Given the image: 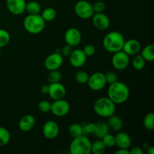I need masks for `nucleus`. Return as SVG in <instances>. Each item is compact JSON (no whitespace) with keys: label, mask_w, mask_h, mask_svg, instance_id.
<instances>
[{"label":"nucleus","mask_w":154,"mask_h":154,"mask_svg":"<svg viewBox=\"0 0 154 154\" xmlns=\"http://www.w3.org/2000/svg\"><path fill=\"white\" fill-rule=\"evenodd\" d=\"M130 95L129 89L126 84L121 81H116L109 85L108 89V97L115 105L123 104L128 100Z\"/></svg>","instance_id":"nucleus-1"},{"label":"nucleus","mask_w":154,"mask_h":154,"mask_svg":"<svg viewBox=\"0 0 154 154\" xmlns=\"http://www.w3.org/2000/svg\"><path fill=\"white\" fill-rule=\"evenodd\" d=\"M124 42V36L121 33L117 31H113L108 32L104 37L102 45L105 51L114 54L117 51H122Z\"/></svg>","instance_id":"nucleus-2"},{"label":"nucleus","mask_w":154,"mask_h":154,"mask_svg":"<svg viewBox=\"0 0 154 154\" xmlns=\"http://www.w3.org/2000/svg\"><path fill=\"white\" fill-rule=\"evenodd\" d=\"M93 109L99 117L108 118L115 114L116 105L108 97H102L95 102Z\"/></svg>","instance_id":"nucleus-3"},{"label":"nucleus","mask_w":154,"mask_h":154,"mask_svg":"<svg viewBox=\"0 0 154 154\" xmlns=\"http://www.w3.org/2000/svg\"><path fill=\"white\" fill-rule=\"evenodd\" d=\"M45 22L41 14H28L23 20V27L30 34H38L45 28Z\"/></svg>","instance_id":"nucleus-4"},{"label":"nucleus","mask_w":154,"mask_h":154,"mask_svg":"<svg viewBox=\"0 0 154 154\" xmlns=\"http://www.w3.org/2000/svg\"><path fill=\"white\" fill-rule=\"evenodd\" d=\"M91 141L86 135L74 138L70 144L69 151L72 154L91 153Z\"/></svg>","instance_id":"nucleus-5"},{"label":"nucleus","mask_w":154,"mask_h":154,"mask_svg":"<svg viewBox=\"0 0 154 154\" xmlns=\"http://www.w3.org/2000/svg\"><path fill=\"white\" fill-rule=\"evenodd\" d=\"M75 12L78 17L84 20L90 19L94 14L93 5L86 0H81L75 4Z\"/></svg>","instance_id":"nucleus-6"},{"label":"nucleus","mask_w":154,"mask_h":154,"mask_svg":"<svg viewBox=\"0 0 154 154\" xmlns=\"http://www.w3.org/2000/svg\"><path fill=\"white\" fill-rule=\"evenodd\" d=\"M113 54L114 55L111 59L113 67L118 71L125 70L129 65V56L123 51H117Z\"/></svg>","instance_id":"nucleus-7"},{"label":"nucleus","mask_w":154,"mask_h":154,"mask_svg":"<svg viewBox=\"0 0 154 154\" xmlns=\"http://www.w3.org/2000/svg\"><path fill=\"white\" fill-rule=\"evenodd\" d=\"M87 84L90 90L93 91H100L103 90L107 84L105 74L102 72H96L92 74L89 77Z\"/></svg>","instance_id":"nucleus-8"},{"label":"nucleus","mask_w":154,"mask_h":154,"mask_svg":"<svg viewBox=\"0 0 154 154\" xmlns=\"http://www.w3.org/2000/svg\"><path fill=\"white\" fill-rule=\"evenodd\" d=\"M70 111V104L64 99L54 100L51 103V112L56 117H64Z\"/></svg>","instance_id":"nucleus-9"},{"label":"nucleus","mask_w":154,"mask_h":154,"mask_svg":"<svg viewBox=\"0 0 154 154\" xmlns=\"http://www.w3.org/2000/svg\"><path fill=\"white\" fill-rule=\"evenodd\" d=\"M63 63V56L60 53H53L45 60V67L48 71L58 70Z\"/></svg>","instance_id":"nucleus-10"},{"label":"nucleus","mask_w":154,"mask_h":154,"mask_svg":"<svg viewBox=\"0 0 154 154\" xmlns=\"http://www.w3.org/2000/svg\"><path fill=\"white\" fill-rule=\"evenodd\" d=\"M64 38L66 45H70L73 48V47L78 46L81 43L82 35L79 29L75 27H72L66 30Z\"/></svg>","instance_id":"nucleus-11"},{"label":"nucleus","mask_w":154,"mask_h":154,"mask_svg":"<svg viewBox=\"0 0 154 154\" xmlns=\"http://www.w3.org/2000/svg\"><path fill=\"white\" fill-rule=\"evenodd\" d=\"M42 132L45 138H46L47 139H55L58 137L60 133V127L55 121L48 120L44 124Z\"/></svg>","instance_id":"nucleus-12"},{"label":"nucleus","mask_w":154,"mask_h":154,"mask_svg":"<svg viewBox=\"0 0 154 154\" xmlns=\"http://www.w3.org/2000/svg\"><path fill=\"white\" fill-rule=\"evenodd\" d=\"M48 94L53 100L64 99L66 95V89L61 83H52L49 84V90Z\"/></svg>","instance_id":"nucleus-13"},{"label":"nucleus","mask_w":154,"mask_h":154,"mask_svg":"<svg viewBox=\"0 0 154 154\" xmlns=\"http://www.w3.org/2000/svg\"><path fill=\"white\" fill-rule=\"evenodd\" d=\"M91 18L93 24L97 29L104 31L109 28L110 23H111L110 19L108 15L104 14L103 12L102 13H94Z\"/></svg>","instance_id":"nucleus-14"},{"label":"nucleus","mask_w":154,"mask_h":154,"mask_svg":"<svg viewBox=\"0 0 154 154\" xmlns=\"http://www.w3.org/2000/svg\"><path fill=\"white\" fill-rule=\"evenodd\" d=\"M69 62L71 65L75 68H81L84 66L87 62V56L84 51L81 49L73 50L69 56Z\"/></svg>","instance_id":"nucleus-15"},{"label":"nucleus","mask_w":154,"mask_h":154,"mask_svg":"<svg viewBox=\"0 0 154 154\" xmlns=\"http://www.w3.org/2000/svg\"><path fill=\"white\" fill-rule=\"evenodd\" d=\"M25 0H6V6L9 12L14 15L22 14L25 11Z\"/></svg>","instance_id":"nucleus-16"},{"label":"nucleus","mask_w":154,"mask_h":154,"mask_svg":"<svg viewBox=\"0 0 154 154\" xmlns=\"http://www.w3.org/2000/svg\"><path fill=\"white\" fill-rule=\"evenodd\" d=\"M122 51L129 56H135L141 51V44L136 39L125 40Z\"/></svg>","instance_id":"nucleus-17"},{"label":"nucleus","mask_w":154,"mask_h":154,"mask_svg":"<svg viewBox=\"0 0 154 154\" xmlns=\"http://www.w3.org/2000/svg\"><path fill=\"white\" fill-rule=\"evenodd\" d=\"M35 126V118L31 114H26L20 118L18 123L19 129L22 132H27L31 131Z\"/></svg>","instance_id":"nucleus-18"},{"label":"nucleus","mask_w":154,"mask_h":154,"mask_svg":"<svg viewBox=\"0 0 154 154\" xmlns=\"http://www.w3.org/2000/svg\"><path fill=\"white\" fill-rule=\"evenodd\" d=\"M115 136V145L119 148L129 149L132 144V140L129 134L119 131Z\"/></svg>","instance_id":"nucleus-19"},{"label":"nucleus","mask_w":154,"mask_h":154,"mask_svg":"<svg viewBox=\"0 0 154 154\" xmlns=\"http://www.w3.org/2000/svg\"><path fill=\"white\" fill-rule=\"evenodd\" d=\"M110 128L108 123L105 121H99L96 123V129H95L94 135L99 139H102L105 135L109 133Z\"/></svg>","instance_id":"nucleus-20"},{"label":"nucleus","mask_w":154,"mask_h":154,"mask_svg":"<svg viewBox=\"0 0 154 154\" xmlns=\"http://www.w3.org/2000/svg\"><path fill=\"white\" fill-rule=\"evenodd\" d=\"M108 124L110 129L114 130V132H119L123 128V120L119 116L113 114L112 116L108 117Z\"/></svg>","instance_id":"nucleus-21"},{"label":"nucleus","mask_w":154,"mask_h":154,"mask_svg":"<svg viewBox=\"0 0 154 154\" xmlns=\"http://www.w3.org/2000/svg\"><path fill=\"white\" fill-rule=\"evenodd\" d=\"M140 55L147 62H153L154 60V45L153 44L147 45L141 51Z\"/></svg>","instance_id":"nucleus-22"},{"label":"nucleus","mask_w":154,"mask_h":154,"mask_svg":"<svg viewBox=\"0 0 154 154\" xmlns=\"http://www.w3.org/2000/svg\"><path fill=\"white\" fill-rule=\"evenodd\" d=\"M25 11H26L28 14H39L42 11V7L38 2H29L26 4Z\"/></svg>","instance_id":"nucleus-23"},{"label":"nucleus","mask_w":154,"mask_h":154,"mask_svg":"<svg viewBox=\"0 0 154 154\" xmlns=\"http://www.w3.org/2000/svg\"><path fill=\"white\" fill-rule=\"evenodd\" d=\"M57 14V11L54 8H47L42 11L41 16L42 17L45 22H50L55 19Z\"/></svg>","instance_id":"nucleus-24"},{"label":"nucleus","mask_w":154,"mask_h":154,"mask_svg":"<svg viewBox=\"0 0 154 154\" xmlns=\"http://www.w3.org/2000/svg\"><path fill=\"white\" fill-rule=\"evenodd\" d=\"M106 150V147L104 144L102 139H98L91 144V153L93 154H102Z\"/></svg>","instance_id":"nucleus-25"},{"label":"nucleus","mask_w":154,"mask_h":154,"mask_svg":"<svg viewBox=\"0 0 154 154\" xmlns=\"http://www.w3.org/2000/svg\"><path fill=\"white\" fill-rule=\"evenodd\" d=\"M145 63L146 61L140 54L135 55V57H134L132 62V66L137 71L142 70L144 68V66H145Z\"/></svg>","instance_id":"nucleus-26"},{"label":"nucleus","mask_w":154,"mask_h":154,"mask_svg":"<svg viewBox=\"0 0 154 154\" xmlns=\"http://www.w3.org/2000/svg\"><path fill=\"white\" fill-rule=\"evenodd\" d=\"M69 132L72 138H77L83 135L82 126L79 123H72L69 127Z\"/></svg>","instance_id":"nucleus-27"},{"label":"nucleus","mask_w":154,"mask_h":154,"mask_svg":"<svg viewBox=\"0 0 154 154\" xmlns=\"http://www.w3.org/2000/svg\"><path fill=\"white\" fill-rule=\"evenodd\" d=\"M11 140V134L5 128L0 126V146H5L9 143Z\"/></svg>","instance_id":"nucleus-28"},{"label":"nucleus","mask_w":154,"mask_h":154,"mask_svg":"<svg viewBox=\"0 0 154 154\" xmlns=\"http://www.w3.org/2000/svg\"><path fill=\"white\" fill-rule=\"evenodd\" d=\"M144 127L148 131H153L154 129V114L149 113L145 116L143 122Z\"/></svg>","instance_id":"nucleus-29"},{"label":"nucleus","mask_w":154,"mask_h":154,"mask_svg":"<svg viewBox=\"0 0 154 154\" xmlns=\"http://www.w3.org/2000/svg\"><path fill=\"white\" fill-rule=\"evenodd\" d=\"M11 40V36L8 32L5 29H0V48H4L8 45Z\"/></svg>","instance_id":"nucleus-30"},{"label":"nucleus","mask_w":154,"mask_h":154,"mask_svg":"<svg viewBox=\"0 0 154 154\" xmlns=\"http://www.w3.org/2000/svg\"><path fill=\"white\" fill-rule=\"evenodd\" d=\"M89 77H90V75H88L87 72H84V71H79L75 74V81L79 84H87Z\"/></svg>","instance_id":"nucleus-31"},{"label":"nucleus","mask_w":154,"mask_h":154,"mask_svg":"<svg viewBox=\"0 0 154 154\" xmlns=\"http://www.w3.org/2000/svg\"><path fill=\"white\" fill-rule=\"evenodd\" d=\"M62 79V74L58 70L50 71V73L48 76V81L49 84L52 83L60 82Z\"/></svg>","instance_id":"nucleus-32"},{"label":"nucleus","mask_w":154,"mask_h":154,"mask_svg":"<svg viewBox=\"0 0 154 154\" xmlns=\"http://www.w3.org/2000/svg\"><path fill=\"white\" fill-rule=\"evenodd\" d=\"M104 144L106 147H112L115 146V136L111 134L108 133L102 138Z\"/></svg>","instance_id":"nucleus-33"},{"label":"nucleus","mask_w":154,"mask_h":154,"mask_svg":"<svg viewBox=\"0 0 154 154\" xmlns=\"http://www.w3.org/2000/svg\"><path fill=\"white\" fill-rule=\"evenodd\" d=\"M38 108L42 113L46 114V113L51 112V103L48 100H42L38 105Z\"/></svg>","instance_id":"nucleus-34"},{"label":"nucleus","mask_w":154,"mask_h":154,"mask_svg":"<svg viewBox=\"0 0 154 154\" xmlns=\"http://www.w3.org/2000/svg\"><path fill=\"white\" fill-rule=\"evenodd\" d=\"M83 129V135H87L88 134H93L96 129V123H83L82 125Z\"/></svg>","instance_id":"nucleus-35"},{"label":"nucleus","mask_w":154,"mask_h":154,"mask_svg":"<svg viewBox=\"0 0 154 154\" xmlns=\"http://www.w3.org/2000/svg\"><path fill=\"white\" fill-rule=\"evenodd\" d=\"M93 8L94 11V13H102L106 8L104 1H97L93 5Z\"/></svg>","instance_id":"nucleus-36"},{"label":"nucleus","mask_w":154,"mask_h":154,"mask_svg":"<svg viewBox=\"0 0 154 154\" xmlns=\"http://www.w3.org/2000/svg\"><path fill=\"white\" fill-rule=\"evenodd\" d=\"M105 80H106V83L109 84V85L111 84H114L116 81H118L117 74L114 72H112V71H110V72H108L106 74H105Z\"/></svg>","instance_id":"nucleus-37"},{"label":"nucleus","mask_w":154,"mask_h":154,"mask_svg":"<svg viewBox=\"0 0 154 154\" xmlns=\"http://www.w3.org/2000/svg\"><path fill=\"white\" fill-rule=\"evenodd\" d=\"M83 51L87 57H92L96 53V48L93 45H87L84 47Z\"/></svg>","instance_id":"nucleus-38"},{"label":"nucleus","mask_w":154,"mask_h":154,"mask_svg":"<svg viewBox=\"0 0 154 154\" xmlns=\"http://www.w3.org/2000/svg\"><path fill=\"white\" fill-rule=\"evenodd\" d=\"M72 47L70 46L69 45H66L65 46L63 47V48L61 49V51H60V54H62L64 57H69L70 54H72Z\"/></svg>","instance_id":"nucleus-39"},{"label":"nucleus","mask_w":154,"mask_h":154,"mask_svg":"<svg viewBox=\"0 0 154 154\" xmlns=\"http://www.w3.org/2000/svg\"><path fill=\"white\" fill-rule=\"evenodd\" d=\"M144 150L141 147H134L129 150V154H143Z\"/></svg>","instance_id":"nucleus-40"},{"label":"nucleus","mask_w":154,"mask_h":154,"mask_svg":"<svg viewBox=\"0 0 154 154\" xmlns=\"http://www.w3.org/2000/svg\"><path fill=\"white\" fill-rule=\"evenodd\" d=\"M116 154H129V149L119 148V150L116 151Z\"/></svg>","instance_id":"nucleus-41"},{"label":"nucleus","mask_w":154,"mask_h":154,"mask_svg":"<svg viewBox=\"0 0 154 154\" xmlns=\"http://www.w3.org/2000/svg\"><path fill=\"white\" fill-rule=\"evenodd\" d=\"M48 90H49V85H43L41 88V92H42L43 94H48Z\"/></svg>","instance_id":"nucleus-42"},{"label":"nucleus","mask_w":154,"mask_h":154,"mask_svg":"<svg viewBox=\"0 0 154 154\" xmlns=\"http://www.w3.org/2000/svg\"><path fill=\"white\" fill-rule=\"evenodd\" d=\"M147 154H154V147L152 146H150L148 148H147Z\"/></svg>","instance_id":"nucleus-43"},{"label":"nucleus","mask_w":154,"mask_h":154,"mask_svg":"<svg viewBox=\"0 0 154 154\" xmlns=\"http://www.w3.org/2000/svg\"><path fill=\"white\" fill-rule=\"evenodd\" d=\"M97 1H105V0H97Z\"/></svg>","instance_id":"nucleus-44"},{"label":"nucleus","mask_w":154,"mask_h":154,"mask_svg":"<svg viewBox=\"0 0 154 154\" xmlns=\"http://www.w3.org/2000/svg\"><path fill=\"white\" fill-rule=\"evenodd\" d=\"M0 49H1V48H0Z\"/></svg>","instance_id":"nucleus-45"}]
</instances>
